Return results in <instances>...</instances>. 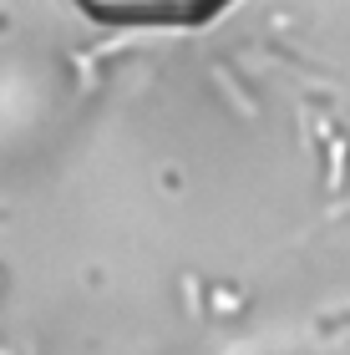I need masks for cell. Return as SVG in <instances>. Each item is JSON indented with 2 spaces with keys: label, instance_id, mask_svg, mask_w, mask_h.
I'll return each mask as SVG.
<instances>
[{
  "label": "cell",
  "instance_id": "cell-1",
  "mask_svg": "<svg viewBox=\"0 0 350 355\" xmlns=\"http://www.w3.org/2000/svg\"><path fill=\"white\" fill-rule=\"evenodd\" d=\"M87 15H97L107 26H188V21H203V10H168V6H87Z\"/></svg>",
  "mask_w": 350,
  "mask_h": 355
}]
</instances>
